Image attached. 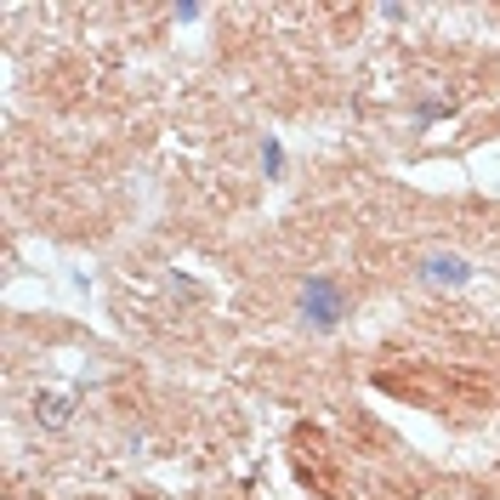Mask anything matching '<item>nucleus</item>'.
Returning <instances> with one entry per match:
<instances>
[{
	"label": "nucleus",
	"instance_id": "obj_2",
	"mask_svg": "<svg viewBox=\"0 0 500 500\" xmlns=\"http://www.w3.org/2000/svg\"><path fill=\"white\" fill-rule=\"evenodd\" d=\"M301 308H308V319L324 330V324H336V319H341V296H336L330 279H308V290H301Z\"/></svg>",
	"mask_w": 500,
	"mask_h": 500
},
{
	"label": "nucleus",
	"instance_id": "obj_1",
	"mask_svg": "<svg viewBox=\"0 0 500 500\" xmlns=\"http://www.w3.org/2000/svg\"><path fill=\"white\" fill-rule=\"evenodd\" d=\"M421 279H426V285H466V279H472V262H466V256H455V250H432V256H421Z\"/></svg>",
	"mask_w": 500,
	"mask_h": 500
}]
</instances>
